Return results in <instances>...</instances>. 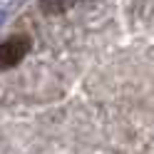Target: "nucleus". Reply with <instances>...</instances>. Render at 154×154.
Listing matches in <instances>:
<instances>
[{"label":"nucleus","instance_id":"f257e3e1","mask_svg":"<svg viewBox=\"0 0 154 154\" xmlns=\"http://www.w3.org/2000/svg\"><path fill=\"white\" fill-rule=\"evenodd\" d=\"M30 37L27 35H13L5 42H0V70H10V67L20 65L23 57L30 52Z\"/></svg>","mask_w":154,"mask_h":154},{"label":"nucleus","instance_id":"7ed1b4c3","mask_svg":"<svg viewBox=\"0 0 154 154\" xmlns=\"http://www.w3.org/2000/svg\"><path fill=\"white\" fill-rule=\"evenodd\" d=\"M3 15H5V13H3V10H0V23H3Z\"/></svg>","mask_w":154,"mask_h":154},{"label":"nucleus","instance_id":"f03ea898","mask_svg":"<svg viewBox=\"0 0 154 154\" xmlns=\"http://www.w3.org/2000/svg\"><path fill=\"white\" fill-rule=\"evenodd\" d=\"M75 3L77 0H40V10L45 15H60V13H67Z\"/></svg>","mask_w":154,"mask_h":154},{"label":"nucleus","instance_id":"20e7f679","mask_svg":"<svg viewBox=\"0 0 154 154\" xmlns=\"http://www.w3.org/2000/svg\"><path fill=\"white\" fill-rule=\"evenodd\" d=\"M82 3H90V0H82Z\"/></svg>","mask_w":154,"mask_h":154}]
</instances>
